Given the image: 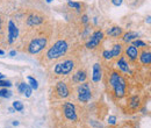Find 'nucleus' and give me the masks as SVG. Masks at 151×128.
I'll return each instance as SVG.
<instances>
[{
  "label": "nucleus",
  "instance_id": "obj_1",
  "mask_svg": "<svg viewBox=\"0 0 151 128\" xmlns=\"http://www.w3.org/2000/svg\"><path fill=\"white\" fill-rule=\"evenodd\" d=\"M109 85L117 98H123L126 95L127 82L119 72H112L109 78Z\"/></svg>",
  "mask_w": 151,
  "mask_h": 128
},
{
  "label": "nucleus",
  "instance_id": "obj_2",
  "mask_svg": "<svg viewBox=\"0 0 151 128\" xmlns=\"http://www.w3.org/2000/svg\"><path fill=\"white\" fill-rule=\"evenodd\" d=\"M68 49H69L68 42L65 40H58L47 51V57H48V59H57V58L65 55Z\"/></svg>",
  "mask_w": 151,
  "mask_h": 128
},
{
  "label": "nucleus",
  "instance_id": "obj_3",
  "mask_svg": "<svg viewBox=\"0 0 151 128\" xmlns=\"http://www.w3.org/2000/svg\"><path fill=\"white\" fill-rule=\"evenodd\" d=\"M47 43H48V40L44 36H38L33 38L28 44V53L32 55H36L47 47Z\"/></svg>",
  "mask_w": 151,
  "mask_h": 128
},
{
  "label": "nucleus",
  "instance_id": "obj_4",
  "mask_svg": "<svg viewBox=\"0 0 151 128\" xmlns=\"http://www.w3.org/2000/svg\"><path fill=\"white\" fill-rule=\"evenodd\" d=\"M76 63L72 59H65L63 62L57 63L54 68V72L57 76H68L69 73L72 72V70L75 69Z\"/></svg>",
  "mask_w": 151,
  "mask_h": 128
},
{
  "label": "nucleus",
  "instance_id": "obj_5",
  "mask_svg": "<svg viewBox=\"0 0 151 128\" xmlns=\"http://www.w3.org/2000/svg\"><path fill=\"white\" fill-rule=\"evenodd\" d=\"M77 94H78V100L80 103H88L92 99V91L90 83H80V85L77 89Z\"/></svg>",
  "mask_w": 151,
  "mask_h": 128
},
{
  "label": "nucleus",
  "instance_id": "obj_6",
  "mask_svg": "<svg viewBox=\"0 0 151 128\" xmlns=\"http://www.w3.org/2000/svg\"><path fill=\"white\" fill-rule=\"evenodd\" d=\"M104 37H105V34H104L102 30H95L94 33L90 36L88 41L86 42V44H85L86 48L87 49H95L100 44V42L104 40Z\"/></svg>",
  "mask_w": 151,
  "mask_h": 128
},
{
  "label": "nucleus",
  "instance_id": "obj_7",
  "mask_svg": "<svg viewBox=\"0 0 151 128\" xmlns=\"http://www.w3.org/2000/svg\"><path fill=\"white\" fill-rule=\"evenodd\" d=\"M63 112H64V115H65V118L68 120H70V121H77L78 115H77L76 106L72 103H70V101L65 103L64 106H63Z\"/></svg>",
  "mask_w": 151,
  "mask_h": 128
},
{
  "label": "nucleus",
  "instance_id": "obj_8",
  "mask_svg": "<svg viewBox=\"0 0 151 128\" xmlns=\"http://www.w3.org/2000/svg\"><path fill=\"white\" fill-rule=\"evenodd\" d=\"M7 29H8L7 40H8V43L12 44V43H14V41L19 37V28H18V26H17L12 20H9V21H8V27H7Z\"/></svg>",
  "mask_w": 151,
  "mask_h": 128
},
{
  "label": "nucleus",
  "instance_id": "obj_9",
  "mask_svg": "<svg viewBox=\"0 0 151 128\" xmlns=\"http://www.w3.org/2000/svg\"><path fill=\"white\" fill-rule=\"evenodd\" d=\"M56 93L58 94L59 98H68L70 95V91H69V88L68 85L64 83V82H58L56 85Z\"/></svg>",
  "mask_w": 151,
  "mask_h": 128
},
{
  "label": "nucleus",
  "instance_id": "obj_10",
  "mask_svg": "<svg viewBox=\"0 0 151 128\" xmlns=\"http://www.w3.org/2000/svg\"><path fill=\"white\" fill-rule=\"evenodd\" d=\"M102 79V69L99 63H95L92 69V80L93 83H99Z\"/></svg>",
  "mask_w": 151,
  "mask_h": 128
},
{
  "label": "nucleus",
  "instance_id": "obj_11",
  "mask_svg": "<svg viewBox=\"0 0 151 128\" xmlns=\"http://www.w3.org/2000/svg\"><path fill=\"white\" fill-rule=\"evenodd\" d=\"M126 55L128 56V58H129L130 61H136V59L138 58V55H139L138 48H136V47L132 46V44H129V46L126 48Z\"/></svg>",
  "mask_w": 151,
  "mask_h": 128
},
{
  "label": "nucleus",
  "instance_id": "obj_12",
  "mask_svg": "<svg viewBox=\"0 0 151 128\" xmlns=\"http://www.w3.org/2000/svg\"><path fill=\"white\" fill-rule=\"evenodd\" d=\"M18 91H19L21 94H23L24 97L29 98V97L32 95V93H33V89L29 86L28 83H20L19 85H18Z\"/></svg>",
  "mask_w": 151,
  "mask_h": 128
},
{
  "label": "nucleus",
  "instance_id": "obj_13",
  "mask_svg": "<svg viewBox=\"0 0 151 128\" xmlns=\"http://www.w3.org/2000/svg\"><path fill=\"white\" fill-rule=\"evenodd\" d=\"M86 78H87V73H86V71L85 70H78L77 72L72 76V82L73 83H84V82H86Z\"/></svg>",
  "mask_w": 151,
  "mask_h": 128
},
{
  "label": "nucleus",
  "instance_id": "obj_14",
  "mask_svg": "<svg viewBox=\"0 0 151 128\" xmlns=\"http://www.w3.org/2000/svg\"><path fill=\"white\" fill-rule=\"evenodd\" d=\"M43 21H44V19L42 18V17H40L37 14H32V15H29L28 19H27V25L28 26H38Z\"/></svg>",
  "mask_w": 151,
  "mask_h": 128
},
{
  "label": "nucleus",
  "instance_id": "obj_15",
  "mask_svg": "<svg viewBox=\"0 0 151 128\" xmlns=\"http://www.w3.org/2000/svg\"><path fill=\"white\" fill-rule=\"evenodd\" d=\"M139 61H141V63L143 64V65H150L151 63V53L150 50H143L139 55Z\"/></svg>",
  "mask_w": 151,
  "mask_h": 128
},
{
  "label": "nucleus",
  "instance_id": "obj_16",
  "mask_svg": "<svg viewBox=\"0 0 151 128\" xmlns=\"http://www.w3.org/2000/svg\"><path fill=\"white\" fill-rule=\"evenodd\" d=\"M117 67H119V69H120L122 72H130L129 64H128V62L126 61V57H124V56H121V57L117 59Z\"/></svg>",
  "mask_w": 151,
  "mask_h": 128
},
{
  "label": "nucleus",
  "instance_id": "obj_17",
  "mask_svg": "<svg viewBox=\"0 0 151 128\" xmlns=\"http://www.w3.org/2000/svg\"><path fill=\"white\" fill-rule=\"evenodd\" d=\"M106 33H107L108 36H111V37H119L122 35L123 30H122V28H121L120 26H114V27L108 28Z\"/></svg>",
  "mask_w": 151,
  "mask_h": 128
},
{
  "label": "nucleus",
  "instance_id": "obj_18",
  "mask_svg": "<svg viewBox=\"0 0 151 128\" xmlns=\"http://www.w3.org/2000/svg\"><path fill=\"white\" fill-rule=\"evenodd\" d=\"M138 36H139V34H138V33H136V32H128V33L123 34L122 40H123L126 43H129V42H132L134 40H136Z\"/></svg>",
  "mask_w": 151,
  "mask_h": 128
},
{
  "label": "nucleus",
  "instance_id": "obj_19",
  "mask_svg": "<svg viewBox=\"0 0 151 128\" xmlns=\"http://www.w3.org/2000/svg\"><path fill=\"white\" fill-rule=\"evenodd\" d=\"M139 105H141V100H139V98L137 95H132V98L129 99V106H130V108L137 110L139 107Z\"/></svg>",
  "mask_w": 151,
  "mask_h": 128
},
{
  "label": "nucleus",
  "instance_id": "obj_20",
  "mask_svg": "<svg viewBox=\"0 0 151 128\" xmlns=\"http://www.w3.org/2000/svg\"><path fill=\"white\" fill-rule=\"evenodd\" d=\"M111 53H112L113 58L114 57H119V56H121V54H122V44H114V47L112 48Z\"/></svg>",
  "mask_w": 151,
  "mask_h": 128
},
{
  "label": "nucleus",
  "instance_id": "obj_21",
  "mask_svg": "<svg viewBox=\"0 0 151 128\" xmlns=\"http://www.w3.org/2000/svg\"><path fill=\"white\" fill-rule=\"evenodd\" d=\"M12 95H13V93H12V91H11L8 88H2V89L0 90V98L9 99Z\"/></svg>",
  "mask_w": 151,
  "mask_h": 128
},
{
  "label": "nucleus",
  "instance_id": "obj_22",
  "mask_svg": "<svg viewBox=\"0 0 151 128\" xmlns=\"http://www.w3.org/2000/svg\"><path fill=\"white\" fill-rule=\"evenodd\" d=\"M28 84H29V86H30L33 90H37L38 89V83L34 77H30V76L28 77Z\"/></svg>",
  "mask_w": 151,
  "mask_h": 128
},
{
  "label": "nucleus",
  "instance_id": "obj_23",
  "mask_svg": "<svg viewBox=\"0 0 151 128\" xmlns=\"http://www.w3.org/2000/svg\"><path fill=\"white\" fill-rule=\"evenodd\" d=\"M13 108L17 111V112H22L23 108H24V106H23V104L19 101V100H15L14 103H13Z\"/></svg>",
  "mask_w": 151,
  "mask_h": 128
},
{
  "label": "nucleus",
  "instance_id": "obj_24",
  "mask_svg": "<svg viewBox=\"0 0 151 128\" xmlns=\"http://www.w3.org/2000/svg\"><path fill=\"white\" fill-rule=\"evenodd\" d=\"M132 44V46H135L136 48H144V47H147V43H145V42H143V41H141V40H138V38L134 40Z\"/></svg>",
  "mask_w": 151,
  "mask_h": 128
},
{
  "label": "nucleus",
  "instance_id": "obj_25",
  "mask_svg": "<svg viewBox=\"0 0 151 128\" xmlns=\"http://www.w3.org/2000/svg\"><path fill=\"white\" fill-rule=\"evenodd\" d=\"M13 84L9 80H5V79H0V88H11Z\"/></svg>",
  "mask_w": 151,
  "mask_h": 128
},
{
  "label": "nucleus",
  "instance_id": "obj_26",
  "mask_svg": "<svg viewBox=\"0 0 151 128\" xmlns=\"http://www.w3.org/2000/svg\"><path fill=\"white\" fill-rule=\"evenodd\" d=\"M102 56H104V58H105V59H107V61H109V59H112V58H113L111 50H104Z\"/></svg>",
  "mask_w": 151,
  "mask_h": 128
},
{
  "label": "nucleus",
  "instance_id": "obj_27",
  "mask_svg": "<svg viewBox=\"0 0 151 128\" xmlns=\"http://www.w3.org/2000/svg\"><path fill=\"white\" fill-rule=\"evenodd\" d=\"M68 5H69V7H72V8H76V9H80V7H81V5L79 4V2H73V1H69L68 2Z\"/></svg>",
  "mask_w": 151,
  "mask_h": 128
},
{
  "label": "nucleus",
  "instance_id": "obj_28",
  "mask_svg": "<svg viewBox=\"0 0 151 128\" xmlns=\"http://www.w3.org/2000/svg\"><path fill=\"white\" fill-rule=\"evenodd\" d=\"M109 125H115L116 124V116H114V115H111V116H108V121H107Z\"/></svg>",
  "mask_w": 151,
  "mask_h": 128
},
{
  "label": "nucleus",
  "instance_id": "obj_29",
  "mask_svg": "<svg viewBox=\"0 0 151 128\" xmlns=\"http://www.w3.org/2000/svg\"><path fill=\"white\" fill-rule=\"evenodd\" d=\"M112 2H113L114 6H121L122 5V2H123V0H112Z\"/></svg>",
  "mask_w": 151,
  "mask_h": 128
},
{
  "label": "nucleus",
  "instance_id": "obj_30",
  "mask_svg": "<svg viewBox=\"0 0 151 128\" xmlns=\"http://www.w3.org/2000/svg\"><path fill=\"white\" fill-rule=\"evenodd\" d=\"M81 21H83V23H87L88 22V17L87 15H83V18H81Z\"/></svg>",
  "mask_w": 151,
  "mask_h": 128
},
{
  "label": "nucleus",
  "instance_id": "obj_31",
  "mask_svg": "<svg viewBox=\"0 0 151 128\" xmlns=\"http://www.w3.org/2000/svg\"><path fill=\"white\" fill-rule=\"evenodd\" d=\"M15 55H17V51H15V50H12V51L9 53V56H12V57H13V56H15Z\"/></svg>",
  "mask_w": 151,
  "mask_h": 128
},
{
  "label": "nucleus",
  "instance_id": "obj_32",
  "mask_svg": "<svg viewBox=\"0 0 151 128\" xmlns=\"http://www.w3.org/2000/svg\"><path fill=\"white\" fill-rule=\"evenodd\" d=\"M1 29H2V21H1V18H0V33H1Z\"/></svg>",
  "mask_w": 151,
  "mask_h": 128
},
{
  "label": "nucleus",
  "instance_id": "obj_33",
  "mask_svg": "<svg viewBox=\"0 0 151 128\" xmlns=\"http://www.w3.org/2000/svg\"><path fill=\"white\" fill-rule=\"evenodd\" d=\"M9 112H11V113H14V112H15V110H14L13 107H11V108H9Z\"/></svg>",
  "mask_w": 151,
  "mask_h": 128
},
{
  "label": "nucleus",
  "instance_id": "obj_34",
  "mask_svg": "<svg viewBox=\"0 0 151 128\" xmlns=\"http://www.w3.org/2000/svg\"><path fill=\"white\" fill-rule=\"evenodd\" d=\"M13 125H14V126H18V125H19V121H14Z\"/></svg>",
  "mask_w": 151,
  "mask_h": 128
},
{
  "label": "nucleus",
  "instance_id": "obj_35",
  "mask_svg": "<svg viewBox=\"0 0 151 128\" xmlns=\"http://www.w3.org/2000/svg\"><path fill=\"white\" fill-rule=\"evenodd\" d=\"M4 78H5V76H4V74H2V73L0 72V79H4Z\"/></svg>",
  "mask_w": 151,
  "mask_h": 128
},
{
  "label": "nucleus",
  "instance_id": "obj_36",
  "mask_svg": "<svg viewBox=\"0 0 151 128\" xmlns=\"http://www.w3.org/2000/svg\"><path fill=\"white\" fill-rule=\"evenodd\" d=\"M4 54H5V51H4V50H1V49H0V55L2 56V55H4Z\"/></svg>",
  "mask_w": 151,
  "mask_h": 128
},
{
  "label": "nucleus",
  "instance_id": "obj_37",
  "mask_svg": "<svg viewBox=\"0 0 151 128\" xmlns=\"http://www.w3.org/2000/svg\"><path fill=\"white\" fill-rule=\"evenodd\" d=\"M147 22H148V23H150V17H148V19H147Z\"/></svg>",
  "mask_w": 151,
  "mask_h": 128
},
{
  "label": "nucleus",
  "instance_id": "obj_38",
  "mask_svg": "<svg viewBox=\"0 0 151 128\" xmlns=\"http://www.w3.org/2000/svg\"><path fill=\"white\" fill-rule=\"evenodd\" d=\"M47 2H51V1H54V0H45Z\"/></svg>",
  "mask_w": 151,
  "mask_h": 128
}]
</instances>
